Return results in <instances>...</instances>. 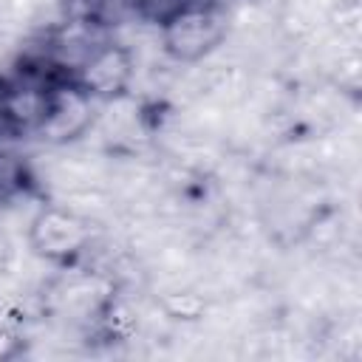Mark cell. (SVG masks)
I'll list each match as a JSON object with an SVG mask.
<instances>
[{
  "label": "cell",
  "instance_id": "cell-1",
  "mask_svg": "<svg viewBox=\"0 0 362 362\" xmlns=\"http://www.w3.org/2000/svg\"><path fill=\"white\" fill-rule=\"evenodd\" d=\"M221 20L201 8H184L167 20L161 45L175 59H198L221 42Z\"/></svg>",
  "mask_w": 362,
  "mask_h": 362
},
{
  "label": "cell",
  "instance_id": "cell-2",
  "mask_svg": "<svg viewBox=\"0 0 362 362\" xmlns=\"http://www.w3.org/2000/svg\"><path fill=\"white\" fill-rule=\"evenodd\" d=\"M85 238H88L85 218L65 206L48 209L40 218H34V223H31V243H34V249H40L45 255L74 252L85 243Z\"/></svg>",
  "mask_w": 362,
  "mask_h": 362
},
{
  "label": "cell",
  "instance_id": "cell-3",
  "mask_svg": "<svg viewBox=\"0 0 362 362\" xmlns=\"http://www.w3.org/2000/svg\"><path fill=\"white\" fill-rule=\"evenodd\" d=\"M82 85L93 93H116L130 76V59L122 48H99L82 68Z\"/></svg>",
  "mask_w": 362,
  "mask_h": 362
},
{
  "label": "cell",
  "instance_id": "cell-4",
  "mask_svg": "<svg viewBox=\"0 0 362 362\" xmlns=\"http://www.w3.org/2000/svg\"><path fill=\"white\" fill-rule=\"evenodd\" d=\"M88 122H90V102L82 93L68 90L57 102H51V110H48L45 122L40 124V130L51 141H65V139H74L76 133H82L88 127Z\"/></svg>",
  "mask_w": 362,
  "mask_h": 362
},
{
  "label": "cell",
  "instance_id": "cell-5",
  "mask_svg": "<svg viewBox=\"0 0 362 362\" xmlns=\"http://www.w3.org/2000/svg\"><path fill=\"white\" fill-rule=\"evenodd\" d=\"M51 110V96L40 85H17L3 90V119L14 127H40Z\"/></svg>",
  "mask_w": 362,
  "mask_h": 362
},
{
  "label": "cell",
  "instance_id": "cell-6",
  "mask_svg": "<svg viewBox=\"0 0 362 362\" xmlns=\"http://www.w3.org/2000/svg\"><path fill=\"white\" fill-rule=\"evenodd\" d=\"M141 0H88V17L96 23H119L139 8Z\"/></svg>",
  "mask_w": 362,
  "mask_h": 362
},
{
  "label": "cell",
  "instance_id": "cell-7",
  "mask_svg": "<svg viewBox=\"0 0 362 362\" xmlns=\"http://www.w3.org/2000/svg\"><path fill=\"white\" fill-rule=\"evenodd\" d=\"M139 8H144V14L153 20H170L178 11L189 8V0H141Z\"/></svg>",
  "mask_w": 362,
  "mask_h": 362
},
{
  "label": "cell",
  "instance_id": "cell-8",
  "mask_svg": "<svg viewBox=\"0 0 362 362\" xmlns=\"http://www.w3.org/2000/svg\"><path fill=\"white\" fill-rule=\"evenodd\" d=\"M0 119H3V90H0Z\"/></svg>",
  "mask_w": 362,
  "mask_h": 362
}]
</instances>
